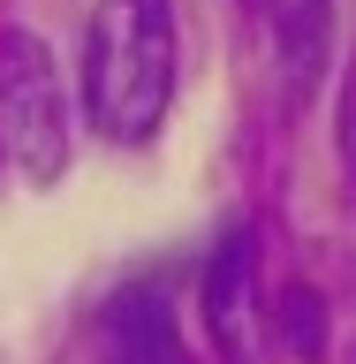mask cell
<instances>
[{
  "mask_svg": "<svg viewBox=\"0 0 356 364\" xmlns=\"http://www.w3.org/2000/svg\"><path fill=\"white\" fill-rule=\"evenodd\" d=\"M175 99V8L99 0L84 31V114L114 144H144Z\"/></svg>",
  "mask_w": 356,
  "mask_h": 364,
  "instance_id": "6da1fadb",
  "label": "cell"
},
{
  "mask_svg": "<svg viewBox=\"0 0 356 364\" xmlns=\"http://www.w3.org/2000/svg\"><path fill=\"white\" fill-rule=\"evenodd\" d=\"M0 152L23 182H61L68 167V107L61 76L31 31H0Z\"/></svg>",
  "mask_w": 356,
  "mask_h": 364,
  "instance_id": "7a4b0ae2",
  "label": "cell"
},
{
  "mask_svg": "<svg viewBox=\"0 0 356 364\" xmlns=\"http://www.w3.org/2000/svg\"><path fill=\"white\" fill-rule=\"evenodd\" d=\"M99 364H190L182 349V311L167 273H136L99 311Z\"/></svg>",
  "mask_w": 356,
  "mask_h": 364,
  "instance_id": "3957f363",
  "label": "cell"
},
{
  "mask_svg": "<svg viewBox=\"0 0 356 364\" xmlns=\"http://www.w3.org/2000/svg\"><path fill=\"white\" fill-rule=\"evenodd\" d=\"M205 326L227 364H258V228H227L205 258Z\"/></svg>",
  "mask_w": 356,
  "mask_h": 364,
  "instance_id": "277c9868",
  "label": "cell"
},
{
  "mask_svg": "<svg viewBox=\"0 0 356 364\" xmlns=\"http://www.w3.org/2000/svg\"><path fill=\"white\" fill-rule=\"evenodd\" d=\"M266 31H273V46H281L288 76L311 84L318 46H326V0H266Z\"/></svg>",
  "mask_w": 356,
  "mask_h": 364,
  "instance_id": "5b68a950",
  "label": "cell"
},
{
  "mask_svg": "<svg viewBox=\"0 0 356 364\" xmlns=\"http://www.w3.org/2000/svg\"><path fill=\"white\" fill-rule=\"evenodd\" d=\"M273 326H281V349L288 357H303V364H318L326 357V296L318 289H281V311H273Z\"/></svg>",
  "mask_w": 356,
  "mask_h": 364,
  "instance_id": "8992f818",
  "label": "cell"
},
{
  "mask_svg": "<svg viewBox=\"0 0 356 364\" xmlns=\"http://www.w3.org/2000/svg\"><path fill=\"white\" fill-rule=\"evenodd\" d=\"M341 152H349V167H356V76H349V114H341Z\"/></svg>",
  "mask_w": 356,
  "mask_h": 364,
  "instance_id": "52a82bcc",
  "label": "cell"
}]
</instances>
